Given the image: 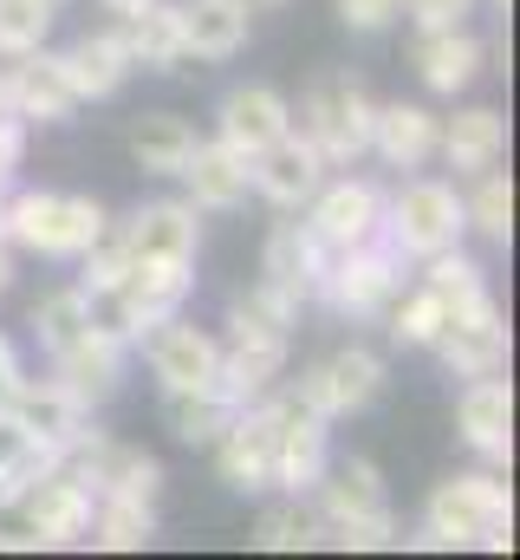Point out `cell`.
Here are the masks:
<instances>
[{"instance_id": "6da1fadb", "label": "cell", "mask_w": 520, "mask_h": 560, "mask_svg": "<svg viewBox=\"0 0 520 560\" xmlns=\"http://www.w3.org/2000/svg\"><path fill=\"white\" fill-rule=\"evenodd\" d=\"M416 548H515V495L488 469H462L429 489Z\"/></svg>"}, {"instance_id": "7a4b0ae2", "label": "cell", "mask_w": 520, "mask_h": 560, "mask_svg": "<svg viewBox=\"0 0 520 560\" xmlns=\"http://www.w3.org/2000/svg\"><path fill=\"white\" fill-rule=\"evenodd\" d=\"M312 509H319V541L332 548H397L390 495L371 456L326 463V476L312 482Z\"/></svg>"}, {"instance_id": "3957f363", "label": "cell", "mask_w": 520, "mask_h": 560, "mask_svg": "<svg viewBox=\"0 0 520 560\" xmlns=\"http://www.w3.org/2000/svg\"><path fill=\"white\" fill-rule=\"evenodd\" d=\"M111 229L98 196H59V189H20L0 202V242L33 248L46 261H79L98 235Z\"/></svg>"}, {"instance_id": "277c9868", "label": "cell", "mask_w": 520, "mask_h": 560, "mask_svg": "<svg viewBox=\"0 0 520 560\" xmlns=\"http://www.w3.org/2000/svg\"><path fill=\"white\" fill-rule=\"evenodd\" d=\"M469 215H462V189L442 176H410L385 202V242L403 261H429L442 248H462Z\"/></svg>"}, {"instance_id": "5b68a950", "label": "cell", "mask_w": 520, "mask_h": 560, "mask_svg": "<svg viewBox=\"0 0 520 560\" xmlns=\"http://www.w3.org/2000/svg\"><path fill=\"white\" fill-rule=\"evenodd\" d=\"M371 92L352 79V72H319L306 85V105H299V131L319 143L326 163H358L371 150Z\"/></svg>"}, {"instance_id": "8992f818", "label": "cell", "mask_w": 520, "mask_h": 560, "mask_svg": "<svg viewBox=\"0 0 520 560\" xmlns=\"http://www.w3.org/2000/svg\"><path fill=\"white\" fill-rule=\"evenodd\" d=\"M429 352H442V365H449L456 378L501 372V365H508V313H501V300H495L488 287L449 300V319H442V332H436Z\"/></svg>"}, {"instance_id": "52a82bcc", "label": "cell", "mask_w": 520, "mask_h": 560, "mask_svg": "<svg viewBox=\"0 0 520 560\" xmlns=\"http://www.w3.org/2000/svg\"><path fill=\"white\" fill-rule=\"evenodd\" d=\"M378 392H385V359H378L371 346H339L332 359H319L312 372H299V392H293V398H299L312 418L339 423V418L371 411Z\"/></svg>"}, {"instance_id": "ba28073f", "label": "cell", "mask_w": 520, "mask_h": 560, "mask_svg": "<svg viewBox=\"0 0 520 560\" xmlns=\"http://www.w3.org/2000/svg\"><path fill=\"white\" fill-rule=\"evenodd\" d=\"M137 346H143V365H150V378H156L163 392H202V385H215L222 339H215L209 326H196V319H182V313H163V319L143 326Z\"/></svg>"}, {"instance_id": "9c48e42d", "label": "cell", "mask_w": 520, "mask_h": 560, "mask_svg": "<svg viewBox=\"0 0 520 560\" xmlns=\"http://www.w3.org/2000/svg\"><path fill=\"white\" fill-rule=\"evenodd\" d=\"M92 489L59 463V469H46L39 482H26L20 489V502H13V515H20V528H26V541L33 548H79L85 541V528H92Z\"/></svg>"}, {"instance_id": "30bf717a", "label": "cell", "mask_w": 520, "mask_h": 560, "mask_svg": "<svg viewBox=\"0 0 520 560\" xmlns=\"http://www.w3.org/2000/svg\"><path fill=\"white\" fill-rule=\"evenodd\" d=\"M273 418H280V392H267L255 405H235V418L222 423V436L209 443L228 489H241V495H267L273 489Z\"/></svg>"}, {"instance_id": "8fae6325", "label": "cell", "mask_w": 520, "mask_h": 560, "mask_svg": "<svg viewBox=\"0 0 520 560\" xmlns=\"http://www.w3.org/2000/svg\"><path fill=\"white\" fill-rule=\"evenodd\" d=\"M306 229L345 255V248H365V242H385V189L365 183V176H345V183H319L312 202H306Z\"/></svg>"}, {"instance_id": "7c38bea8", "label": "cell", "mask_w": 520, "mask_h": 560, "mask_svg": "<svg viewBox=\"0 0 520 560\" xmlns=\"http://www.w3.org/2000/svg\"><path fill=\"white\" fill-rule=\"evenodd\" d=\"M397 287H403V255H397L390 242H365V248L332 255V261H326V280H319V293H326L339 313H352V319L385 313L390 300H397Z\"/></svg>"}, {"instance_id": "4fadbf2b", "label": "cell", "mask_w": 520, "mask_h": 560, "mask_svg": "<svg viewBox=\"0 0 520 560\" xmlns=\"http://www.w3.org/2000/svg\"><path fill=\"white\" fill-rule=\"evenodd\" d=\"M59 463H66L92 495H143V502H156V489H163V463H156V456H143V450H130V443H111V436H98V430H85Z\"/></svg>"}, {"instance_id": "5bb4252c", "label": "cell", "mask_w": 520, "mask_h": 560, "mask_svg": "<svg viewBox=\"0 0 520 560\" xmlns=\"http://www.w3.org/2000/svg\"><path fill=\"white\" fill-rule=\"evenodd\" d=\"M326 463H332V423L312 418L299 398H280V418H273V489L280 495H312Z\"/></svg>"}, {"instance_id": "9a60e30c", "label": "cell", "mask_w": 520, "mask_h": 560, "mask_svg": "<svg viewBox=\"0 0 520 560\" xmlns=\"http://www.w3.org/2000/svg\"><path fill=\"white\" fill-rule=\"evenodd\" d=\"M326 156H319V143L306 138V131H280V138L255 150L248 156V176H255V196H267L273 209H306L312 202V189L326 183Z\"/></svg>"}, {"instance_id": "2e32d148", "label": "cell", "mask_w": 520, "mask_h": 560, "mask_svg": "<svg viewBox=\"0 0 520 560\" xmlns=\"http://www.w3.org/2000/svg\"><path fill=\"white\" fill-rule=\"evenodd\" d=\"M456 430L482 463L508 469V456H515V385L501 372L469 378V392L456 398Z\"/></svg>"}, {"instance_id": "e0dca14e", "label": "cell", "mask_w": 520, "mask_h": 560, "mask_svg": "<svg viewBox=\"0 0 520 560\" xmlns=\"http://www.w3.org/2000/svg\"><path fill=\"white\" fill-rule=\"evenodd\" d=\"M7 112H13L20 125H66V118L79 112V92H72L59 52L39 46V52L13 59V72H7Z\"/></svg>"}, {"instance_id": "ac0fdd59", "label": "cell", "mask_w": 520, "mask_h": 560, "mask_svg": "<svg viewBox=\"0 0 520 560\" xmlns=\"http://www.w3.org/2000/svg\"><path fill=\"white\" fill-rule=\"evenodd\" d=\"M130 261H196L202 248V222H196V202H143L118 229Z\"/></svg>"}, {"instance_id": "d6986e66", "label": "cell", "mask_w": 520, "mask_h": 560, "mask_svg": "<svg viewBox=\"0 0 520 560\" xmlns=\"http://www.w3.org/2000/svg\"><path fill=\"white\" fill-rule=\"evenodd\" d=\"M7 411L26 423L46 450H59V456L92 430V405H79L59 378H20V392L7 398Z\"/></svg>"}, {"instance_id": "ffe728a7", "label": "cell", "mask_w": 520, "mask_h": 560, "mask_svg": "<svg viewBox=\"0 0 520 560\" xmlns=\"http://www.w3.org/2000/svg\"><path fill=\"white\" fill-rule=\"evenodd\" d=\"M280 131H293V105L273 85H235L222 98V112H215V138L228 143V150H241V156L267 150Z\"/></svg>"}, {"instance_id": "44dd1931", "label": "cell", "mask_w": 520, "mask_h": 560, "mask_svg": "<svg viewBox=\"0 0 520 560\" xmlns=\"http://www.w3.org/2000/svg\"><path fill=\"white\" fill-rule=\"evenodd\" d=\"M326 261H332V248H326L306 222H280V229L267 235L260 280H267V287H280L286 300H312V293H319V280H326Z\"/></svg>"}, {"instance_id": "7402d4cb", "label": "cell", "mask_w": 520, "mask_h": 560, "mask_svg": "<svg viewBox=\"0 0 520 560\" xmlns=\"http://www.w3.org/2000/svg\"><path fill=\"white\" fill-rule=\"evenodd\" d=\"M436 156H442L456 176H475V170L501 163V156H508V118H501L495 105H469V112L442 118V125H436Z\"/></svg>"}, {"instance_id": "603a6c76", "label": "cell", "mask_w": 520, "mask_h": 560, "mask_svg": "<svg viewBox=\"0 0 520 560\" xmlns=\"http://www.w3.org/2000/svg\"><path fill=\"white\" fill-rule=\"evenodd\" d=\"M189 59H235L255 33V0H189L176 7Z\"/></svg>"}, {"instance_id": "cb8c5ba5", "label": "cell", "mask_w": 520, "mask_h": 560, "mask_svg": "<svg viewBox=\"0 0 520 560\" xmlns=\"http://www.w3.org/2000/svg\"><path fill=\"white\" fill-rule=\"evenodd\" d=\"M482 66H488V46H482L469 26H449V33H423V39H416V72H423V85H429L436 98L469 92V85L482 79Z\"/></svg>"}, {"instance_id": "d4e9b609", "label": "cell", "mask_w": 520, "mask_h": 560, "mask_svg": "<svg viewBox=\"0 0 520 560\" xmlns=\"http://www.w3.org/2000/svg\"><path fill=\"white\" fill-rule=\"evenodd\" d=\"M52 378H59L79 405H105V398H118V385H125V346L105 339V332H85L79 346H66V352L52 359Z\"/></svg>"}, {"instance_id": "484cf974", "label": "cell", "mask_w": 520, "mask_h": 560, "mask_svg": "<svg viewBox=\"0 0 520 560\" xmlns=\"http://www.w3.org/2000/svg\"><path fill=\"white\" fill-rule=\"evenodd\" d=\"M182 183H189V202L196 209H241L255 196V176H248V156L228 150V143H196V156L182 163Z\"/></svg>"}, {"instance_id": "4316f807", "label": "cell", "mask_w": 520, "mask_h": 560, "mask_svg": "<svg viewBox=\"0 0 520 560\" xmlns=\"http://www.w3.org/2000/svg\"><path fill=\"white\" fill-rule=\"evenodd\" d=\"M59 66H66V79H72L79 105L111 98L130 72H137V66H130V52H125V39H118V26H111V33H85V39H72V46L59 52Z\"/></svg>"}, {"instance_id": "83f0119b", "label": "cell", "mask_w": 520, "mask_h": 560, "mask_svg": "<svg viewBox=\"0 0 520 560\" xmlns=\"http://www.w3.org/2000/svg\"><path fill=\"white\" fill-rule=\"evenodd\" d=\"M118 39H125L130 66H143V72H182V59H189V46H182V20H176L169 0H150L143 13L118 20Z\"/></svg>"}, {"instance_id": "f1b7e54d", "label": "cell", "mask_w": 520, "mask_h": 560, "mask_svg": "<svg viewBox=\"0 0 520 560\" xmlns=\"http://www.w3.org/2000/svg\"><path fill=\"white\" fill-rule=\"evenodd\" d=\"M436 112L423 105H378L371 112V150L385 156L390 170H423L436 156Z\"/></svg>"}, {"instance_id": "f546056e", "label": "cell", "mask_w": 520, "mask_h": 560, "mask_svg": "<svg viewBox=\"0 0 520 560\" xmlns=\"http://www.w3.org/2000/svg\"><path fill=\"white\" fill-rule=\"evenodd\" d=\"M196 125L182 118V112H143L137 125H130V156H137V170L143 176H182V163L196 156Z\"/></svg>"}, {"instance_id": "4dcf8cb0", "label": "cell", "mask_w": 520, "mask_h": 560, "mask_svg": "<svg viewBox=\"0 0 520 560\" xmlns=\"http://www.w3.org/2000/svg\"><path fill=\"white\" fill-rule=\"evenodd\" d=\"M85 541H92V548H111V555H137V548L156 541V509H150L143 495H98Z\"/></svg>"}, {"instance_id": "1f68e13d", "label": "cell", "mask_w": 520, "mask_h": 560, "mask_svg": "<svg viewBox=\"0 0 520 560\" xmlns=\"http://www.w3.org/2000/svg\"><path fill=\"white\" fill-rule=\"evenodd\" d=\"M46 469H59V450H46L26 423L0 405V509H13V502H20V489H26V482H39Z\"/></svg>"}, {"instance_id": "d6a6232c", "label": "cell", "mask_w": 520, "mask_h": 560, "mask_svg": "<svg viewBox=\"0 0 520 560\" xmlns=\"http://www.w3.org/2000/svg\"><path fill=\"white\" fill-rule=\"evenodd\" d=\"M163 418H169V436H176V443L209 450V443L222 436V423L235 418V405H228L215 385H202V392H163Z\"/></svg>"}, {"instance_id": "836d02e7", "label": "cell", "mask_w": 520, "mask_h": 560, "mask_svg": "<svg viewBox=\"0 0 520 560\" xmlns=\"http://www.w3.org/2000/svg\"><path fill=\"white\" fill-rule=\"evenodd\" d=\"M462 215H469V229H482L488 242L508 248V235H515V176L501 163L475 170L469 176V196H462Z\"/></svg>"}, {"instance_id": "e575fe53", "label": "cell", "mask_w": 520, "mask_h": 560, "mask_svg": "<svg viewBox=\"0 0 520 560\" xmlns=\"http://www.w3.org/2000/svg\"><path fill=\"white\" fill-rule=\"evenodd\" d=\"M130 293H137V313L143 319H163V313H182L189 287H196V261H130Z\"/></svg>"}, {"instance_id": "d590c367", "label": "cell", "mask_w": 520, "mask_h": 560, "mask_svg": "<svg viewBox=\"0 0 520 560\" xmlns=\"http://www.w3.org/2000/svg\"><path fill=\"white\" fill-rule=\"evenodd\" d=\"M255 548L260 555H299V548H319V509H312L306 495H286V502H273V509H260Z\"/></svg>"}, {"instance_id": "8d00e7d4", "label": "cell", "mask_w": 520, "mask_h": 560, "mask_svg": "<svg viewBox=\"0 0 520 560\" xmlns=\"http://www.w3.org/2000/svg\"><path fill=\"white\" fill-rule=\"evenodd\" d=\"M85 293V319H92V332H105V339H118V346H137L143 339V313H137V293H130V280H98V287H79Z\"/></svg>"}, {"instance_id": "74e56055", "label": "cell", "mask_w": 520, "mask_h": 560, "mask_svg": "<svg viewBox=\"0 0 520 560\" xmlns=\"http://www.w3.org/2000/svg\"><path fill=\"white\" fill-rule=\"evenodd\" d=\"M385 313H390V339H397V346L429 352V346H436V332H442V319H449V300H442L436 287H416V293L390 300Z\"/></svg>"}, {"instance_id": "f35d334b", "label": "cell", "mask_w": 520, "mask_h": 560, "mask_svg": "<svg viewBox=\"0 0 520 560\" xmlns=\"http://www.w3.org/2000/svg\"><path fill=\"white\" fill-rule=\"evenodd\" d=\"M33 332H39V346L59 359L66 346H79L85 332H92V319H85V293L79 287H59V293H46L39 306H33Z\"/></svg>"}, {"instance_id": "ab89813d", "label": "cell", "mask_w": 520, "mask_h": 560, "mask_svg": "<svg viewBox=\"0 0 520 560\" xmlns=\"http://www.w3.org/2000/svg\"><path fill=\"white\" fill-rule=\"evenodd\" d=\"M59 0H0V59H26L46 46Z\"/></svg>"}, {"instance_id": "60d3db41", "label": "cell", "mask_w": 520, "mask_h": 560, "mask_svg": "<svg viewBox=\"0 0 520 560\" xmlns=\"http://www.w3.org/2000/svg\"><path fill=\"white\" fill-rule=\"evenodd\" d=\"M482 0H403V13L416 20V33H449V26H469Z\"/></svg>"}, {"instance_id": "b9f144b4", "label": "cell", "mask_w": 520, "mask_h": 560, "mask_svg": "<svg viewBox=\"0 0 520 560\" xmlns=\"http://www.w3.org/2000/svg\"><path fill=\"white\" fill-rule=\"evenodd\" d=\"M332 13L352 26V33H385L403 20V0H332Z\"/></svg>"}, {"instance_id": "7bdbcfd3", "label": "cell", "mask_w": 520, "mask_h": 560, "mask_svg": "<svg viewBox=\"0 0 520 560\" xmlns=\"http://www.w3.org/2000/svg\"><path fill=\"white\" fill-rule=\"evenodd\" d=\"M20 156H26V125H20L13 112H0V189L13 183V170H20Z\"/></svg>"}, {"instance_id": "ee69618b", "label": "cell", "mask_w": 520, "mask_h": 560, "mask_svg": "<svg viewBox=\"0 0 520 560\" xmlns=\"http://www.w3.org/2000/svg\"><path fill=\"white\" fill-rule=\"evenodd\" d=\"M20 378H26V372H20V352H13V339L0 332V405L20 392Z\"/></svg>"}, {"instance_id": "f6af8a7d", "label": "cell", "mask_w": 520, "mask_h": 560, "mask_svg": "<svg viewBox=\"0 0 520 560\" xmlns=\"http://www.w3.org/2000/svg\"><path fill=\"white\" fill-rule=\"evenodd\" d=\"M98 7H105V13H118V20H130V13H143L150 0H98Z\"/></svg>"}, {"instance_id": "bcb514c9", "label": "cell", "mask_w": 520, "mask_h": 560, "mask_svg": "<svg viewBox=\"0 0 520 560\" xmlns=\"http://www.w3.org/2000/svg\"><path fill=\"white\" fill-rule=\"evenodd\" d=\"M7 287H13V248L0 242V293H7Z\"/></svg>"}, {"instance_id": "7dc6e473", "label": "cell", "mask_w": 520, "mask_h": 560, "mask_svg": "<svg viewBox=\"0 0 520 560\" xmlns=\"http://www.w3.org/2000/svg\"><path fill=\"white\" fill-rule=\"evenodd\" d=\"M488 7H495V13H508V7H515V0H488Z\"/></svg>"}, {"instance_id": "c3c4849f", "label": "cell", "mask_w": 520, "mask_h": 560, "mask_svg": "<svg viewBox=\"0 0 520 560\" xmlns=\"http://www.w3.org/2000/svg\"><path fill=\"white\" fill-rule=\"evenodd\" d=\"M255 7H280V0H255Z\"/></svg>"}]
</instances>
